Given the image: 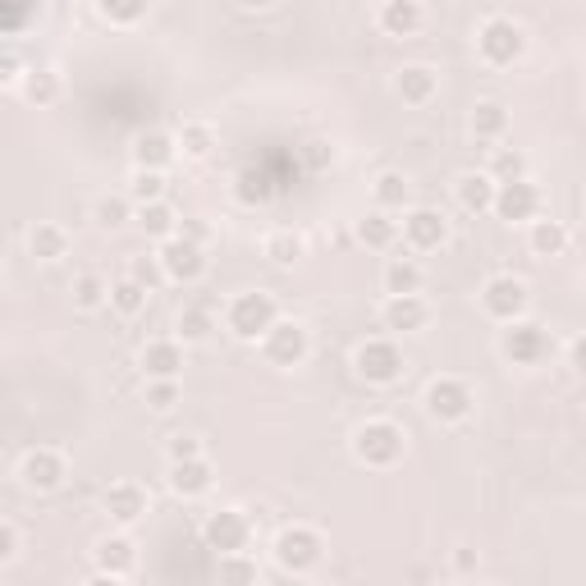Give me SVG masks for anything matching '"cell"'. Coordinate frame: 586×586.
<instances>
[{
    "instance_id": "6da1fadb",
    "label": "cell",
    "mask_w": 586,
    "mask_h": 586,
    "mask_svg": "<svg viewBox=\"0 0 586 586\" xmlns=\"http://www.w3.org/2000/svg\"><path fill=\"white\" fill-rule=\"evenodd\" d=\"M348 449H353V458H358L363 468L386 472V468H394L399 458L407 453V436H403V426H399V422H390V417H371V422H363L358 430H353Z\"/></svg>"
},
{
    "instance_id": "7a4b0ae2",
    "label": "cell",
    "mask_w": 586,
    "mask_h": 586,
    "mask_svg": "<svg viewBox=\"0 0 586 586\" xmlns=\"http://www.w3.org/2000/svg\"><path fill=\"white\" fill-rule=\"evenodd\" d=\"M476 56L486 60L491 69H514L527 56V28L508 14H491L476 28Z\"/></svg>"
},
{
    "instance_id": "3957f363",
    "label": "cell",
    "mask_w": 586,
    "mask_h": 586,
    "mask_svg": "<svg viewBox=\"0 0 586 586\" xmlns=\"http://www.w3.org/2000/svg\"><path fill=\"white\" fill-rule=\"evenodd\" d=\"M275 321H279V308H275V298L262 294V289H248V294H239V298L225 308L229 335L243 340V344H262V335H266Z\"/></svg>"
},
{
    "instance_id": "277c9868",
    "label": "cell",
    "mask_w": 586,
    "mask_h": 586,
    "mask_svg": "<svg viewBox=\"0 0 586 586\" xmlns=\"http://www.w3.org/2000/svg\"><path fill=\"white\" fill-rule=\"evenodd\" d=\"M271 554H275V564L285 568V573L302 577V573H312V568L321 564V554H325V537H321L317 527H308V522H294V527H285V531L275 537Z\"/></svg>"
},
{
    "instance_id": "5b68a950",
    "label": "cell",
    "mask_w": 586,
    "mask_h": 586,
    "mask_svg": "<svg viewBox=\"0 0 586 586\" xmlns=\"http://www.w3.org/2000/svg\"><path fill=\"white\" fill-rule=\"evenodd\" d=\"M426 417L430 422H445V426H458V422H468L472 417V407H476V390L468 386L463 376H440V380H430L426 386Z\"/></svg>"
},
{
    "instance_id": "8992f818",
    "label": "cell",
    "mask_w": 586,
    "mask_h": 586,
    "mask_svg": "<svg viewBox=\"0 0 586 586\" xmlns=\"http://www.w3.org/2000/svg\"><path fill=\"white\" fill-rule=\"evenodd\" d=\"M353 371H358L367 386H394V380H403L407 363H403V348L386 335L376 340H363L358 353H353Z\"/></svg>"
},
{
    "instance_id": "52a82bcc",
    "label": "cell",
    "mask_w": 586,
    "mask_h": 586,
    "mask_svg": "<svg viewBox=\"0 0 586 586\" xmlns=\"http://www.w3.org/2000/svg\"><path fill=\"white\" fill-rule=\"evenodd\" d=\"M308 353H312V335H308V325L302 321H275L262 335V358L271 367H279V371L302 367L308 363Z\"/></svg>"
},
{
    "instance_id": "ba28073f",
    "label": "cell",
    "mask_w": 586,
    "mask_h": 586,
    "mask_svg": "<svg viewBox=\"0 0 586 586\" xmlns=\"http://www.w3.org/2000/svg\"><path fill=\"white\" fill-rule=\"evenodd\" d=\"M481 308H486V317L499 321V325L527 317V308H531L527 279H518V275H491L486 285H481Z\"/></svg>"
},
{
    "instance_id": "9c48e42d",
    "label": "cell",
    "mask_w": 586,
    "mask_h": 586,
    "mask_svg": "<svg viewBox=\"0 0 586 586\" xmlns=\"http://www.w3.org/2000/svg\"><path fill=\"white\" fill-rule=\"evenodd\" d=\"M157 257H161V271L165 279H174V285H197L202 275H207L211 257H207V243H193L184 234H174L157 248Z\"/></svg>"
},
{
    "instance_id": "30bf717a",
    "label": "cell",
    "mask_w": 586,
    "mask_h": 586,
    "mask_svg": "<svg viewBox=\"0 0 586 586\" xmlns=\"http://www.w3.org/2000/svg\"><path fill=\"white\" fill-rule=\"evenodd\" d=\"M499 353L514 367H537L545 353H550V335H545V325L541 321H527V317H518V321H508L504 325V335H499Z\"/></svg>"
},
{
    "instance_id": "8fae6325",
    "label": "cell",
    "mask_w": 586,
    "mask_h": 586,
    "mask_svg": "<svg viewBox=\"0 0 586 586\" xmlns=\"http://www.w3.org/2000/svg\"><path fill=\"white\" fill-rule=\"evenodd\" d=\"M65 476H69L65 453H60V449H50V445L28 449V453H23V463H19V481H23L28 491H37V495L60 491V486H65Z\"/></svg>"
},
{
    "instance_id": "7c38bea8",
    "label": "cell",
    "mask_w": 586,
    "mask_h": 586,
    "mask_svg": "<svg viewBox=\"0 0 586 586\" xmlns=\"http://www.w3.org/2000/svg\"><path fill=\"white\" fill-rule=\"evenodd\" d=\"M92 564L106 582H129L138 573V545L129 541V531H111V537H101L96 550H92Z\"/></svg>"
},
{
    "instance_id": "4fadbf2b",
    "label": "cell",
    "mask_w": 586,
    "mask_h": 586,
    "mask_svg": "<svg viewBox=\"0 0 586 586\" xmlns=\"http://www.w3.org/2000/svg\"><path fill=\"white\" fill-rule=\"evenodd\" d=\"M202 541L216 554H234V550H248L252 545V522L239 508H216V514L202 522Z\"/></svg>"
},
{
    "instance_id": "5bb4252c",
    "label": "cell",
    "mask_w": 586,
    "mask_h": 586,
    "mask_svg": "<svg viewBox=\"0 0 586 586\" xmlns=\"http://www.w3.org/2000/svg\"><path fill=\"white\" fill-rule=\"evenodd\" d=\"M495 216L508 225H531L541 216V188L531 180H508L495 193Z\"/></svg>"
},
{
    "instance_id": "9a60e30c",
    "label": "cell",
    "mask_w": 586,
    "mask_h": 586,
    "mask_svg": "<svg viewBox=\"0 0 586 586\" xmlns=\"http://www.w3.org/2000/svg\"><path fill=\"white\" fill-rule=\"evenodd\" d=\"M403 243L413 252H440L449 243V220L430 207H413L403 216Z\"/></svg>"
},
{
    "instance_id": "2e32d148",
    "label": "cell",
    "mask_w": 586,
    "mask_h": 586,
    "mask_svg": "<svg viewBox=\"0 0 586 586\" xmlns=\"http://www.w3.org/2000/svg\"><path fill=\"white\" fill-rule=\"evenodd\" d=\"M184 340H147L142 353H138V367L147 380H180L184 376Z\"/></svg>"
},
{
    "instance_id": "e0dca14e",
    "label": "cell",
    "mask_w": 586,
    "mask_h": 586,
    "mask_svg": "<svg viewBox=\"0 0 586 586\" xmlns=\"http://www.w3.org/2000/svg\"><path fill=\"white\" fill-rule=\"evenodd\" d=\"M101 508H106V518L115 522V527H138L142 518H147V491L138 486V481H115V486L101 495Z\"/></svg>"
},
{
    "instance_id": "ac0fdd59",
    "label": "cell",
    "mask_w": 586,
    "mask_h": 586,
    "mask_svg": "<svg viewBox=\"0 0 586 586\" xmlns=\"http://www.w3.org/2000/svg\"><path fill=\"white\" fill-rule=\"evenodd\" d=\"M495 193H499V180H495L491 170H468V174H458V180H453L458 207L472 211V216L495 211Z\"/></svg>"
},
{
    "instance_id": "d6986e66",
    "label": "cell",
    "mask_w": 586,
    "mask_h": 586,
    "mask_svg": "<svg viewBox=\"0 0 586 586\" xmlns=\"http://www.w3.org/2000/svg\"><path fill=\"white\" fill-rule=\"evenodd\" d=\"M170 491L180 495V499H202L211 486H216V468L207 463V458H180V463H170Z\"/></svg>"
},
{
    "instance_id": "ffe728a7",
    "label": "cell",
    "mask_w": 586,
    "mask_h": 586,
    "mask_svg": "<svg viewBox=\"0 0 586 586\" xmlns=\"http://www.w3.org/2000/svg\"><path fill=\"white\" fill-rule=\"evenodd\" d=\"M380 321H386V330H399V335H413V330H422L430 321V308L422 294H390L386 308H380Z\"/></svg>"
},
{
    "instance_id": "44dd1931",
    "label": "cell",
    "mask_w": 586,
    "mask_h": 586,
    "mask_svg": "<svg viewBox=\"0 0 586 586\" xmlns=\"http://www.w3.org/2000/svg\"><path fill=\"white\" fill-rule=\"evenodd\" d=\"M180 157V138L165 129H147L134 138V170H170Z\"/></svg>"
},
{
    "instance_id": "7402d4cb",
    "label": "cell",
    "mask_w": 586,
    "mask_h": 586,
    "mask_svg": "<svg viewBox=\"0 0 586 586\" xmlns=\"http://www.w3.org/2000/svg\"><path fill=\"white\" fill-rule=\"evenodd\" d=\"M394 92H399L403 106H426V101L440 92V69H430V65H403L394 73Z\"/></svg>"
},
{
    "instance_id": "603a6c76",
    "label": "cell",
    "mask_w": 586,
    "mask_h": 586,
    "mask_svg": "<svg viewBox=\"0 0 586 586\" xmlns=\"http://www.w3.org/2000/svg\"><path fill=\"white\" fill-rule=\"evenodd\" d=\"M376 19H380V33H390V37H417L422 23H426V10H422V0H386Z\"/></svg>"
},
{
    "instance_id": "cb8c5ba5",
    "label": "cell",
    "mask_w": 586,
    "mask_h": 586,
    "mask_svg": "<svg viewBox=\"0 0 586 586\" xmlns=\"http://www.w3.org/2000/svg\"><path fill=\"white\" fill-rule=\"evenodd\" d=\"M399 234H403V225L394 220V211H380V207H371V211L358 220V243H363V248L390 252V248L399 243Z\"/></svg>"
},
{
    "instance_id": "d4e9b609",
    "label": "cell",
    "mask_w": 586,
    "mask_h": 586,
    "mask_svg": "<svg viewBox=\"0 0 586 586\" xmlns=\"http://www.w3.org/2000/svg\"><path fill=\"white\" fill-rule=\"evenodd\" d=\"M69 229L65 225H56V220H37L33 229H28V252L37 262H60V257H69Z\"/></svg>"
},
{
    "instance_id": "484cf974",
    "label": "cell",
    "mask_w": 586,
    "mask_h": 586,
    "mask_svg": "<svg viewBox=\"0 0 586 586\" xmlns=\"http://www.w3.org/2000/svg\"><path fill=\"white\" fill-rule=\"evenodd\" d=\"M180 220H184V216L174 211L165 197H161V202H142V207H138V229H142L147 239H157V243H165V239L180 234Z\"/></svg>"
},
{
    "instance_id": "4316f807",
    "label": "cell",
    "mask_w": 586,
    "mask_h": 586,
    "mask_svg": "<svg viewBox=\"0 0 586 586\" xmlns=\"http://www.w3.org/2000/svg\"><path fill=\"white\" fill-rule=\"evenodd\" d=\"M380 285H386V298L390 294H422L426 271L417 257H390L386 271H380Z\"/></svg>"
},
{
    "instance_id": "83f0119b",
    "label": "cell",
    "mask_w": 586,
    "mask_h": 586,
    "mask_svg": "<svg viewBox=\"0 0 586 586\" xmlns=\"http://www.w3.org/2000/svg\"><path fill=\"white\" fill-rule=\"evenodd\" d=\"M468 129L476 142H499L508 134V111L499 106V101H476L472 115H468Z\"/></svg>"
},
{
    "instance_id": "f1b7e54d",
    "label": "cell",
    "mask_w": 586,
    "mask_h": 586,
    "mask_svg": "<svg viewBox=\"0 0 586 586\" xmlns=\"http://www.w3.org/2000/svg\"><path fill=\"white\" fill-rule=\"evenodd\" d=\"M371 197H376V207H380V211H403V207H407V197H413V184H407V174L386 170V174H376Z\"/></svg>"
},
{
    "instance_id": "f546056e",
    "label": "cell",
    "mask_w": 586,
    "mask_h": 586,
    "mask_svg": "<svg viewBox=\"0 0 586 586\" xmlns=\"http://www.w3.org/2000/svg\"><path fill=\"white\" fill-rule=\"evenodd\" d=\"M527 243L537 257H559V252L568 248V225L564 220H531Z\"/></svg>"
},
{
    "instance_id": "4dcf8cb0",
    "label": "cell",
    "mask_w": 586,
    "mask_h": 586,
    "mask_svg": "<svg viewBox=\"0 0 586 586\" xmlns=\"http://www.w3.org/2000/svg\"><path fill=\"white\" fill-rule=\"evenodd\" d=\"M147 298H151V289L142 285V279H134V275H124V279H115V285H111V308L119 317H129V321L147 312Z\"/></svg>"
},
{
    "instance_id": "1f68e13d",
    "label": "cell",
    "mask_w": 586,
    "mask_h": 586,
    "mask_svg": "<svg viewBox=\"0 0 586 586\" xmlns=\"http://www.w3.org/2000/svg\"><path fill=\"white\" fill-rule=\"evenodd\" d=\"M262 252H266V262H271V266L289 271V266L302 257V252H308V243H302V234H294V229H275V234H266Z\"/></svg>"
},
{
    "instance_id": "d6a6232c",
    "label": "cell",
    "mask_w": 586,
    "mask_h": 586,
    "mask_svg": "<svg viewBox=\"0 0 586 586\" xmlns=\"http://www.w3.org/2000/svg\"><path fill=\"white\" fill-rule=\"evenodd\" d=\"M69 294H73V308H79V312H101V308L111 302V285H106V279H101L96 271H88V275L73 279Z\"/></svg>"
},
{
    "instance_id": "836d02e7",
    "label": "cell",
    "mask_w": 586,
    "mask_h": 586,
    "mask_svg": "<svg viewBox=\"0 0 586 586\" xmlns=\"http://www.w3.org/2000/svg\"><path fill=\"white\" fill-rule=\"evenodd\" d=\"M174 138H180V151H184V157H193V161L211 157V147H216V129L207 119H184V129Z\"/></svg>"
},
{
    "instance_id": "e575fe53",
    "label": "cell",
    "mask_w": 586,
    "mask_h": 586,
    "mask_svg": "<svg viewBox=\"0 0 586 586\" xmlns=\"http://www.w3.org/2000/svg\"><path fill=\"white\" fill-rule=\"evenodd\" d=\"M211 330H216L211 308H184L180 321H174V335H180L184 344H207V340H211Z\"/></svg>"
},
{
    "instance_id": "d590c367",
    "label": "cell",
    "mask_w": 586,
    "mask_h": 586,
    "mask_svg": "<svg viewBox=\"0 0 586 586\" xmlns=\"http://www.w3.org/2000/svg\"><path fill=\"white\" fill-rule=\"evenodd\" d=\"M96 10H101L106 23H115V28H134V23L147 19L151 0H96Z\"/></svg>"
},
{
    "instance_id": "8d00e7d4",
    "label": "cell",
    "mask_w": 586,
    "mask_h": 586,
    "mask_svg": "<svg viewBox=\"0 0 586 586\" xmlns=\"http://www.w3.org/2000/svg\"><path fill=\"white\" fill-rule=\"evenodd\" d=\"M134 207H138L134 197H96L92 220H96L101 229H124V225L134 220Z\"/></svg>"
},
{
    "instance_id": "74e56055",
    "label": "cell",
    "mask_w": 586,
    "mask_h": 586,
    "mask_svg": "<svg viewBox=\"0 0 586 586\" xmlns=\"http://www.w3.org/2000/svg\"><path fill=\"white\" fill-rule=\"evenodd\" d=\"M23 96H28L33 106H56V96H60V73H56V69H33L28 79H23Z\"/></svg>"
},
{
    "instance_id": "f35d334b",
    "label": "cell",
    "mask_w": 586,
    "mask_h": 586,
    "mask_svg": "<svg viewBox=\"0 0 586 586\" xmlns=\"http://www.w3.org/2000/svg\"><path fill=\"white\" fill-rule=\"evenodd\" d=\"M499 184H508V180H527V157L518 147H491V165H486Z\"/></svg>"
},
{
    "instance_id": "ab89813d",
    "label": "cell",
    "mask_w": 586,
    "mask_h": 586,
    "mask_svg": "<svg viewBox=\"0 0 586 586\" xmlns=\"http://www.w3.org/2000/svg\"><path fill=\"white\" fill-rule=\"evenodd\" d=\"M37 0H0V28H5L10 37H19L28 23L37 19Z\"/></svg>"
},
{
    "instance_id": "60d3db41",
    "label": "cell",
    "mask_w": 586,
    "mask_h": 586,
    "mask_svg": "<svg viewBox=\"0 0 586 586\" xmlns=\"http://www.w3.org/2000/svg\"><path fill=\"white\" fill-rule=\"evenodd\" d=\"M262 568L257 559H252L248 550H234V554H220V582H257Z\"/></svg>"
},
{
    "instance_id": "b9f144b4",
    "label": "cell",
    "mask_w": 586,
    "mask_h": 586,
    "mask_svg": "<svg viewBox=\"0 0 586 586\" xmlns=\"http://www.w3.org/2000/svg\"><path fill=\"white\" fill-rule=\"evenodd\" d=\"M142 399H147V407H151V413H174L184 394H180V380H147Z\"/></svg>"
},
{
    "instance_id": "7bdbcfd3",
    "label": "cell",
    "mask_w": 586,
    "mask_h": 586,
    "mask_svg": "<svg viewBox=\"0 0 586 586\" xmlns=\"http://www.w3.org/2000/svg\"><path fill=\"white\" fill-rule=\"evenodd\" d=\"M129 197L138 202H161L165 197V170H134V184H129Z\"/></svg>"
},
{
    "instance_id": "ee69618b",
    "label": "cell",
    "mask_w": 586,
    "mask_h": 586,
    "mask_svg": "<svg viewBox=\"0 0 586 586\" xmlns=\"http://www.w3.org/2000/svg\"><path fill=\"white\" fill-rule=\"evenodd\" d=\"M239 202H248V207H262V202H271V188L257 170H243L239 174Z\"/></svg>"
},
{
    "instance_id": "f6af8a7d",
    "label": "cell",
    "mask_w": 586,
    "mask_h": 586,
    "mask_svg": "<svg viewBox=\"0 0 586 586\" xmlns=\"http://www.w3.org/2000/svg\"><path fill=\"white\" fill-rule=\"evenodd\" d=\"M129 275H134V279H142V285H147V289H157V285H161V279H165V271H161V257H134Z\"/></svg>"
},
{
    "instance_id": "bcb514c9",
    "label": "cell",
    "mask_w": 586,
    "mask_h": 586,
    "mask_svg": "<svg viewBox=\"0 0 586 586\" xmlns=\"http://www.w3.org/2000/svg\"><path fill=\"white\" fill-rule=\"evenodd\" d=\"M33 69H23V60L14 56V50H5V56H0V83L5 88H23V79H28Z\"/></svg>"
},
{
    "instance_id": "7dc6e473",
    "label": "cell",
    "mask_w": 586,
    "mask_h": 586,
    "mask_svg": "<svg viewBox=\"0 0 586 586\" xmlns=\"http://www.w3.org/2000/svg\"><path fill=\"white\" fill-rule=\"evenodd\" d=\"M165 453H170V463H180V458H197V453H202V440L188 436V430H180V436H170Z\"/></svg>"
},
{
    "instance_id": "c3c4849f",
    "label": "cell",
    "mask_w": 586,
    "mask_h": 586,
    "mask_svg": "<svg viewBox=\"0 0 586 586\" xmlns=\"http://www.w3.org/2000/svg\"><path fill=\"white\" fill-rule=\"evenodd\" d=\"M19 527L14 522H0V568H10L14 559H19Z\"/></svg>"
},
{
    "instance_id": "681fc988",
    "label": "cell",
    "mask_w": 586,
    "mask_h": 586,
    "mask_svg": "<svg viewBox=\"0 0 586 586\" xmlns=\"http://www.w3.org/2000/svg\"><path fill=\"white\" fill-rule=\"evenodd\" d=\"M568 367H573V376H586V335H577V340H568Z\"/></svg>"
},
{
    "instance_id": "f907efd6",
    "label": "cell",
    "mask_w": 586,
    "mask_h": 586,
    "mask_svg": "<svg viewBox=\"0 0 586 586\" xmlns=\"http://www.w3.org/2000/svg\"><path fill=\"white\" fill-rule=\"evenodd\" d=\"M180 234L193 239V243H211V229L202 225V220H180Z\"/></svg>"
},
{
    "instance_id": "816d5d0a",
    "label": "cell",
    "mask_w": 586,
    "mask_h": 586,
    "mask_svg": "<svg viewBox=\"0 0 586 586\" xmlns=\"http://www.w3.org/2000/svg\"><path fill=\"white\" fill-rule=\"evenodd\" d=\"M453 573H476V550H453Z\"/></svg>"
},
{
    "instance_id": "f5cc1de1",
    "label": "cell",
    "mask_w": 586,
    "mask_h": 586,
    "mask_svg": "<svg viewBox=\"0 0 586 586\" xmlns=\"http://www.w3.org/2000/svg\"><path fill=\"white\" fill-rule=\"evenodd\" d=\"M308 157H312V165H325V161H335V151H330L325 142H312V151H308Z\"/></svg>"
},
{
    "instance_id": "db71d44e",
    "label": "cell",
    "mask_w": 586,
    "mask_h": 586,
    "mask_svg": "<svg viewBox=\"0 0 586 586\" xmlns=\"http://www.w3.org/2000/svg\"><path fill=\"white\" fill-rule=\"evenodd\" d=\"M239 5H243V10H271L275 0H239Z\"/></svg>"
},
{
    "instance_id": "11a10c76",
    "label": "cell",
    "mask_w": 586,
    "mask_h": 586,
    "mask_svg": "<svg viewBox=\"0 0 586 586\" xmlns=\"http://www.w3.org/2000/svg\"><path fill=\"white\" fill-rule=\"evenodd\" d=\"M367 5H376V10H380V5H386V0H367Z\"/></svg>"
},
{
    "instance_id": "9f6ffc18",
    "label": "cell",
    "mask_w": 586,
    "mask_h": 586,
    "mask_svg": "<svg viewBox=\"0 0 586 586\" xmlns=\"http://www.w3.org/2000/svg\"><path fill=\"white\" fill-rule=\"evenodd\" d=\"M582 285H586V275H582Z\"/></svg>"
}]
</instances>
